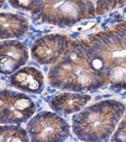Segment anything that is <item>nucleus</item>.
Segmentation results:
<instances>
[{
  "label": "nucleus",
  "mask_w": 126,
  "mask_h": 142,
  "mask_svg": "<svg viewBox=\"0 0 126 142\" xmlns=\"http://www.w3.org/2000/svg\"><path fill=\"white\" fill-rule=\"evenodd\" d=\"M125 106L116 100H104L72 117V131L84 141H107L123 115Z\"/></svg>",
  "instance_id": "nucleus-1"
},
{
  "label": "nucleus",
  "mask_w": 126,
  "mask_h": 142,
  "mask_svg": "<svg viewBox=\"0 0 126 142\" xmlns=\"http://www.w3.org/2000/svg\"><path fill=\"white\" fill-rule=\"evenodd\" d=\"M66 53L55 63L48 74L49 84L56 88L64 91L80 92L90 91L102 87L101 79L91 77L83 70L81 64L84 50L83 46L72 43Z\"/></svg>",
  "instance_id": "nucleus-2"
},
{
  "label": "nucleus",
  "mask_w": 126,
  "mask_h": 142,
  "mask_svg": "<svg viewBox=\"0 0 126 142\" xmlns=\"http://www.w3.org/2000/svg\"><path fill=\"white\" fill-rule=\"evenodd\" d=\"M31 141L61 142L70 135V127L57 113L42 111L32 117L26 126Z\"/></svg>",
  "instance_id": "nucleus-3"
},
{
  "label": "nucleus",
  "mask_w": 126,
  "mask_h": 142,
  "mask_svg": "<svg viewBox=\"0 0 126 142\" xmlns=\"http://www.w3.org/2000/svg\"><path fill=\"white\" fill-rule=\"evenodd\" d=\"M36 105L26 94L11 90L0 91V123L21 124L29 120Z\"/></svg>",
  "instance_id": "nucleus-4"
},
{
  "label": "nucleus",
  "mask_w": 126,
  "mask_h": 142,
  "mask_svg": "<svg viewBox=\"0 0 126 142\" xmlns=\"http://www.w3.org/2000/svg\"><path fill=\"white\" fill-rule=\"evenodd\" d=\"M69 47L66 35L50 34L39 37L31 46V58L41 65L54 64L64 55Z\"/></svg>",
  "instance_id": "nucleus-5"
},
{
  "label": "nucleus",
  "mask_w": 126,
  "mask_h": 142,
  "mask_svg": "<svg viewBox=\"0 0 126 142\" xmlns=\"http://www.w3.org/2000/svg\"><path fill=\"white\" fill-rule=\"evenodd\" d=\"M26 46L17 40L0 42V73L9 75L18 70L29 60Z\"/></svg>",
  "instance_id": "nucleus-6"
},
{
  "label": "nucleus",
  "mask_w": 126,
  "mask_h": 142,
  "mask_svg": "<svg viewBox=\"0 0 126 142\" xmlns=\"http://www.w3.org/2000/svg\"><path fill=\"white\" fill-rule=\"evenodd\" d=\"M10 84L23 92L40 93L43 91L44 77L42 72L33 67H25L9 76Z\"/></svg>",
  "instance_id": "nucleus-7"
},
{
  "label": "nucleus",
  "mask_w": 126,
  "mask_h": 142,
  "mask_svg": "<svg viewBox=\"0 0 126 142\" xmlns=\"http://www.w3.org/2000/svg\"><path fill=\"white\" fill-rule=\"evenodd\" d=\"M90 99V96L86 94L64 92L54 96L49 102V106L58 114H71L81 111Z\"/></svg>",
  "instance_id": "nucleus-8"
},
{
  "label": "nucleus",
  "mask_w": 126,
  "mask_h": 142,
  "mask_svg": "<svg viewBox=\"0 0 126 142\" xmlns=\"http://www.w3.org/2000/svg\"><path fill=\"white\" fill-rule=\"evenodd\" d=\"M29 30V21L20 14L0 13V39H11L23 36Z\"/></svg>",
  "instance_id": "nucleus-9"
},
{
  "label": "nucleus",
  "mask_w": 126,
  "mask_h": 142,
  "mask_svg": "<svg viewBox=\"0 0 126 142\" xmlns=\"http://www.w3.org/2000/svg\"><path fill=\"white\" fill-rule=\"evenodd\" d=\"M27 132L23 127L14 125L0 126V142L29 141Z\"/></svg>",
  "instance_id": "nucleus-10"
},
{
  "label": "nucleus",
  "mask_w": 126,
  "mask_h": 142,
  "mask_svg": "<svg viewBox=\"0 0 126 142\" xmlns=\"http://www.w3.org/2000/svg\"><path fill=\"white\" fill-rule=\"evenodd\" d=\"M8 2L16 9L30 12L34 18L40 11L43 0H8Z\"/></svg>",
  "instance_id": "nucleus-11"
},
{
  "label": "nucleus",
  "mask_w": 126,
  "mask_h": 142,
  "mask_svg": "<svg viewBox=\"0 0 126 142\" xmlns=\"http://www.w3.org/2000/svg\"><path fill=\"white\" fill-rule=\"evenodd\" d=\"M111 141L118 142L126 141V116L124 117L122 121L119 125L117 131L114 133Z\"/></svg>",
  "instance_id": "nucleus-12"
},
{
  "label": "nucleus",
  "mask_w": 126,
  "mask_h": 142,
  "mask_svg": "<svg viewBox=\"0 0 126 142\" xmlns=\"http://www.w3.org/2000/svg\"><path fill=\"white\" fill-rule=\"evenodd\" d=\"M5 2V0H0V8L4 5Z\"/></svg>",
  "instance_id": "nucleus-13"
},
{
  "label": "nucleus",
  "mask_w": 126,
  "mask_h": 142,
  "mask_svg": "<svg viewBox=\"0 0 126 142\" xmlns=\"http://www.w3.org/2000/svg\"><path fill=\"white\" fill-rule=\"evenodd\" d=\"M124 12H125V13H126V8H125L124 9Z\"/></svg>",
  "instance_id": "nucleus-14"
}]
</instances>
